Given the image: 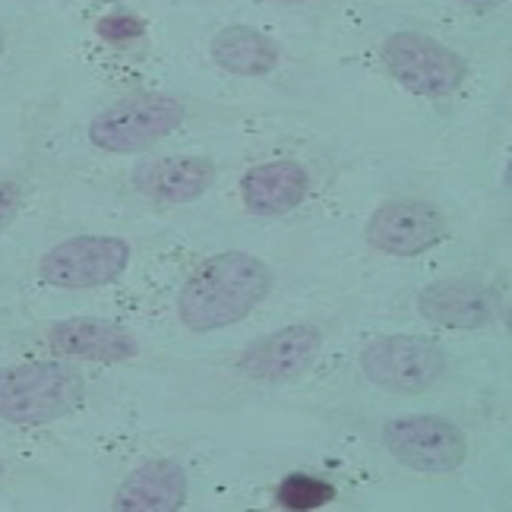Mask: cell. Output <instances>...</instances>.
<instances>
[{
	"label": "cell",
	"mask_w": 512,
	"mask_h": 512,
	"mask_svg": "<svg viewBox=\"0 0 512 512\" xmlns=\"http://www.w3.org/2000/svg\"><path fill=\"white\" fill-rule=\"evenodd\" d=\"M272 291V269L244 250L215 253L196 266L177 294V317L193 332H215L247 320Z\"/></svg>",
	"instance_id": "1"
},
{
	"label": "cell",
	"mask_w": 512,
	"mask_h": 512,
	"mask_svg": "<svg viewBox=\"0 0 512 512\" xmlns=\"http://www.w3.org/2000/svg\"><path fill=\"white\" fill-rule=\"evenodd\" d=\"M86 399L83 373L64 361L0 367V421L32 427L73 415Z\"/></svg>",
	"instance_id": "2"
},
{
	"label": "cell",
	"mask_w": 512,
	"mask_h": 512,
	"mask_svg": "<svg viewBox=\"0 0 512 512\" xmlns=\"http://www.w3.org/2000/svg\"><path fill=\"white\" fill-rule=\"evenodd\" d=\"M181 98L162 92H133L102 108L89 124V143L111 155L143 152L184 124Z\"/></svg>",
	"instance_id": "3"
},
{
	"label": "cell",
	"mask_w": 512,
	"mask_h": 512,
	"mask_svg": "<svg viewBox=\"0 0 512 512\" xmlns=\"http://www.w3.org/2000/svg\"><path fill=\"white\" fill-rule=\"evenodd\" d=\"M380 57L392 80L427 98L456 92L468 73L456 51L421 32H392L383 42Z\"/></svg>",
	"instance_id": "4"
},
{
	"label": "cell",
	"mask_w": 512,
	"mask_h": 512,
	"mask_svg": "<svg viewBox=\"0 0 512 512\" xmlns=\"http://www.w3.org/2000/svg\"><path fill=\"white\" fill-rule=\"evenodd\" d=\"M130 266V244L121 238L83 234L51 247L38 260V279L51 288L83 291L117 282Z\"/></svg>",
	"instance_id": "5"
},
{
	"label": "cell",
	"mask_w": 512,
	"mask_h": 512,
	"mask_svg": "<svg viewBox=\"0 0 512 512\" xmlns=\"http://www.w3.org/2000/svg\"><path fill=\"white\" fill-rule=\"evenodd\" d=\"M392 459L424 475H446L468 459V440L459 424L437 415H408L383 427Z\"/></svg>",
	"instance_id": "6"
},
{
	"label": "cell",
	"mask_w": 512,
	"mask_h": 512,
	"mask_svg": "<svg viewBox=\"0 0 512 512\" xmlns=\"http://www.w3.org/2000/svg\"><path fill=\"white\" fill-rule=\"evenodd\" d=\"M361 370L373 386L415 396L440 383L446 373V354L430 339L389 336L361 351Z\"/></svg>",
	"instance_id": "7"
},
{
	"label": "cell",
	"mask_w": 512,
	"mask_h": 512,
	"mask_svg": "<svg viewBox=\"0 0 512 512\" xmlns=\"http://www.w3.org/2000/svg\"><path fill=\"white\" fill-rule=\"evenodd\" d=\"M446 234L443 212L427 200L383 203L367 222V244L389 256H418Z\"/></svg>",
	"instance_id": "8"
},
{
	"label": "cell",
	"mask_w": 512,
	"mask_h": 512,
	"mask_svg": "<svg viewBox=\"0 0 512 512\" xmlns=\"http://www.w3.org/2000/svg\"><path fill=\"white\" fill-rule=\"evenodd\" d=\"M323 348V332L317 326H285L260 339L241 354V370L260 383H288L298 380L317 364Z\"/></svg>",
	"instance_id": "9"
},
{
	"label": "cell",
	"mask_w": 512,
	"mask_h": 512,
	"mask_svg": "<svg viewBox=\"0 0 512 512\" xmlns=\"http://www.w3.org/2000/svg\"><path fill=\"white\" fill-rule=\"evenodd\" d=\"M48 345L54 354L95 364H121L140 354V342L124 326L98 317H70L51 323Z\"/></svg>",
	"instance_id": "10"
},
{
	"label": "cell",
	"mask_w": 512,
	"mask_h": 512,
	"mask_svg": "<svg viewBox=\"0 0 512 512\" xmlns=\"http://www.w3.org/2000/svg\"><path fill=\"white\" fill-rule=\"evenodd\" d=\"M215 184V165L203 155H165L133 171V187L140 196L165 206H184L200 200Z\"/></svg>",
	"instance_id": "11"
},
{
	"label": "cell",
	"mask_w": 512,
	"mask_h": 512,
	"mask_svg": "<svg viewBox=\"0 0 512 512\" xmlns=\"http://www.w3.org/2000/svg\"><path fill=\"white\" fill-rule=\"evenodd\" d=\"M187 503V471L171 459L133 468L114 494L117 512H177Z\"/></svg>",
	"instance_id": "12"
},
{
	"label": "cell",
	"mask_w": 512,
	"mask_h": 512,
	"mask_svg": "<svg viewBox=\"0 0 512 512\" xmlns=\"http://www.w3.org/2000/svg\"><path fill=\"white\" fill-rule=\"evenodd\" d=\"M310 174L298 162H266L241 177V200L253 215H285L304 203Z\"/></svg>",
	"instance_id": "13"
},
{
	"label": "cell",
	"mask_w": 512,
	"mask_h": 512,
	"mask_svg": "<svg viewBox=\"0 0 512 512\" xmlns=\"http://www.w3.org/2000/svg\"><path fill=\"white\" fill-rule=\"evenodd\" d=\"M421 317L443 329H481L490 317L487 294L471 279H443L421 291Z\"/></svg>",
	"instance_id": "14"
},
{
	"label": "cell",
	"mask_w": 512,
	"mask_h": 512,
	"mask_svg": "<svg viewBox=\"0 0 512 512\" xmlns=\"http://www.w3.org/2000/svg\"><path fill=\"white\" fill-rule=\"evenodd\" d=\"M209 54L215 67H222L231 76H266L282 61V48L250 26H228L215 32Z\"/></svg>",
	"instance_id": "15"
},
{
	"label": "cell",
	"mask_w": 512,
	"mask_h": 512,
	"mask_svg": "<svg viewBox=\"0 0 512 512\" xmlns=\"http://www.w3.org/2000/svg\"><path fill=\"white\" fill-rule=\"evenodd\" d=\"M326 500H332V487L313 475H288L279 484V506L304 512V509H320Z\"/></svg>",
	"instance_id": "16"
},
{
	"label": "cell",
	"mask_w": 512,
	"mask_h": 512,
	"mask_svg": "<svg viewBox=\"0 0 512 512\" xmlns=\"http://www.w3.org/2000/svg\"><path fill=\"white\" fill-rule=\"evenodd\" d=\"M143 32H146L143 19L133 16V13H108V16L98 19V35L111 45L133 42V38H140Z\"/></svg>",
	"instance_id": "17"
},
{
	"label": "cell",
	"mask_w": 512,
	"mask_h": 512,
	"mask_svg": "<svg viewBox=\"0 0 512 512\" xmlns=\"http://www.w3.org/2000/svg\"><path fill=\"white\" fill-rule=\"evenodd\" d=\"M19 206H23V187H19V181H0V231L16 219Z\"/></svg>",
	"instance_id": "18"
},
{
	"label": "cell",
	"mask_w": 512,
	"mask_h": 512,
	"mask_svg": "<svg viewBox=\"0 0 512 512\" xmlns=\"http://www.w3.org/2000/svg\"><path fill=\"white\" fill-rule=\"evenodd\" d=\"M462 4H471V7H494L500 0H462Z\"/></svg>",
	"instance_id": "19"
},
{
	"label": "cell",
	"mask_w": 512,
	"mask_h": 512,
	"mask_svg": "<svg viewBox=\"0 0 512 512\" xmlns=\"http://www.w3.org/2000/svg\"><path fill=\"white\" fill-rule=\"evenodd\" d=\"M4 48H7V32L0 29V57H4Z\"/></svg>",
	"instance_id": "20"
},
{
	"label": "cell",
	"mask_w": 512,
	"mask_h": 512,
	"mask_svg": "<svg viewBox=\"0 0 512 512\" xmlns=\"http://www.w3.org/2000/svg\"><path fill=\"white\" fill-rule=\"evenodd\" d=\"M269 4H307V0H269Z\"/></svg>",
	"instance_id": "21"
},
{
	"label": "cell",
	"mask_w": 512,
	"mask_h": 512,
	"mask_svg": "<svg viewBox=\"0 0 512 512\" xmlns=\"http://www.w3.org/2000/svg\"><path fill=\"white\" fill-rule=\"evenodd\" d=\"M0 478H4V462H0Z\"/></svg>",
	"instance_id": "22"
}]
</instances>
